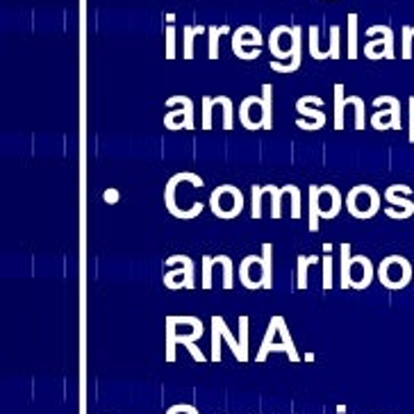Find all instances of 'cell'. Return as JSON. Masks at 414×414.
Instances as JSON below:
<instances>
[{
	"instance_id": "cell-1",
	"label": "cell",
	"mask_w": 414,
	"mask_h": 414,
	"mask_svg": "<svg viewBox=\"0 0 414 414\" xmlns=\"http://www.w3.org/2000/svg\"><path fill=\"white\" fill-rule=\"evenodd\" d=\"M382 196L378 189H373L371 184H355V187L344 196V207L349 210L353 219L367 221L373 219L380 212Z\"/></svg>"
},
{
	"instance_id": "cell-2",
	"label": "cell",
	"mask_w": 414,
	"mask_h": 414,
	"mask_svg": "<svg viewBox=\"0 0 414 414\" xmlns=\"http://www.w3.org/2000/svg\"><path fill=\"white\" fill-rule=\"evenodd\" d=\"M412 271H414V266L410 264L408 257L387 255L378 264V269H375V278H378V283L384 287V290L398 292V290H405V287L410 285Z\"/></svg>"
},
{
	"instance_id": "cell-3",
	"label": "cell",
	"mask_w": 414,
	"mask_h": 414,
	"mask_svg": "<svg viewBox=\"0 0 414 414\" xmlns=\"http://www.w3.org/2000/svg\"><path fill=\"white\" fill-rule=\"evenodd\" d=\"M246 207V196L235 184H219L210 194V210L217 219H237Z\"/></svg>"
},
{
	"instance_id": "cell-4",
	"label": "cell",
	"mask_w": 414,
	"mask_h": 414,
	"mask_svg": "<svg viewBox=\"0 0 414 414\" xmlns=\"http://www.w3.org/2000/svg\"><path fill=\"white\" fill-rule=\"evenodd\" d=\"M164 264L171 269L162 278L166 290H194V260L189 255H171Z\"/></svg>"
},
{
	"instance_id": "cell-5",
	"label": "cell",
	"mask_w": 414,
	"mask_h": 414,
	"mask_svg": "<svg viewBox=\"0 0 414 414\" xmlns=\"http://www.w3.org/2000/svg\"><path fill=\"white\" fill-rule=\"evenodd\" d=\"M373 116L371 125L373 130H401V100L396 96H378L373 98Z\"/></svg>"
},
{
	"instance_id": "cell-6",
	"label": "cell",
	"mask_w": 414,
	"mask_h": 414,
	"mask_svg": "<svg viewBox=\"0 0 414 414\" xmlns=\"http://www.w3.org/2000/svg\"><path fill=\"white\" fill-rule=\"evenodd\" d=\"M369 41L364 43V57L375 62V59H394V30L389 25H371L367 28Z\"/></svg>"
},
{
	"instance_id": "cell-7",
	"label": "cell",
	"mask_w": 414,
	"mask_h": 414,
	"mask_svg": "<svg viewBox=\"0 0 414 414\" xmlns=\"http://www.w3.org/2000/svg\"><path fill=\"white\" fill-rule=\"evenodd\" d=\"M168 112L164 116V128L166 130H194V100L187 96H171L166 98Z\"/></svg>"
},
{
	"instance_id": "cell-8",
	"label": "cell",
	"mask_w": 414,
	"mask_h": 414,
	"mask_svg": "<svg viewBox=\"0 0 414 414\" xmlns=\"http://www.w3.org/2000/svg\"><path fill=\"white\" fill-rule=\"evenodd\" d=\"M264 36L255 25H239L232 32V53L243 62H253L262 53Z\"/></svg>"
},
{
	"instance_id": "cell-9",
	"label": "cell",
	"mask_w": 414,
	"mask_h": 414,
	"mask_svg": "<svg viewBox=\"0 0 414 414\" xmlns=\"http://www.w3.org/2000/svg\"><path fill=\"white\" fill-rule=\"evenodd\" d=\"M323 98L321 96H303V98L296 100V112L301 114V118H296V125L301 130H321L325 125V114H323Z\"/></svg>"
},
{
	"instance_id": "cell-10",
	"label": "cell",
	"mask_w": 414,
	"mask_h": 414,
	"mask_svg": "<svg viewBox=\"0 0 414 414\" xmlns=\"http://www.w3.org/2000/svg\"><path fill=\"white\" fill-rule=\"evenodd\" d=\"M408 196H412V187L410 184H389L384 189L382 198L389 203V207H384V214L389 219H410L414 214V203Z\"/></svg>"
},
{
	"instance_id": "cell-11",
	"label": "cell",
	"mask_w": 414,
	"mask_h": 414,
	"mask_svg": "<svg viewBox=\"0 0 414 414\" xmlns=\"http://www.w3.org/2000/svg\"><path fill=\"white\" fill-rule=\"evenodd\" d=\"M239 283L246 290H264V260L262 255H246L237 269Z\"/></svg>"
},
{
	"instance_id": "cell-12",
	"label": "cell",
	"mask_w": 414,
	"mask_h": 414,
	"mask_svg": "<svg viewBox=\"0 0 414 414\" xmlns=\"http://www.w3.org/2000/svg\"><path fill=\"white\" fill-rule=\"evenodd\" d=\"M239 123L248 132L264 130V100L262 96H246L239 105Z\"/></svg>"
},
{
	"instance_id": "cell-13",
	"label": "cell",
	"mask_w": 414,
	"mask_h": 414,
	"mask_svg": "<svg viewBox=\"0 0 414 414\" xmlns=\"http://www.w3.org/2000/svg\"><path fill=\"white\" fill-rule=\"evenodd\" d=\"M196 342L198 339L194 335H189V332H175L173 325L166 321V362H175V346L177 344H182L196 362H207L205 353L198 349Z\"/></svg>"
},
{
	"instance_id": "cell-14",
	"label": "cell",
	"mask_w": 414,
	"mask_h": 414,
	"mask_svg": "<svg viewBox=\"0 0 414 414\" xmlns=\"http://www.w3.org/2000/svg\"><path fill=\"white\" fill-rule=\"evenodd\" d=\"M269 50L278 62H285L294 55V28L292 25H276L269 34Z\"/></svg>"
},
{
	"instance_id": "cell-15",
	"label": "cell",
	"mask_w": 414,
	"mask_h": 414,
	"mask_svg": "<svg viewBox=\"0 0 414 414\" xmlns=\"http://www.w3.org/2000/svg\"><path fill=\"white\" fill-rule=\"evenodd\" d=\"M319 207H321V219L330 221L335 219L344 207V196L339 194L335 184H321L319 187Z\"/></svg>"
},
{
	"instance_id": "cell-16",
	"label": "cell",
	"mask_w": 414,
	"mask_h": 414,
	"mask_svg": "<svg viewBox=\"0 0 414 414\" xmlns=\"http://www.w3.org/2000/svg\"><path fill=\"white\" fill-rule=\"evenodd\" d=\"M373 283V262L367 255H353L351 290H367Z\"/></svg>"
},
{
	"instance_id": "cell-17",
	"label": "cell",
	"mask_w": 414,
	"mask_h": 414,
	"mask_svg": "<svg viewBox=\"0 0 414 414\" xmlns=\"http://www.w3.org/2000/svg\"><path fill=\"white\" fill-rule=\"evenodd\" d=\"M294 28V55H292V62H287V64H283V62H271V69L276 71V73H294V71H298L301 69V64H303V30H301V25H292Z\"/></svg>"
},
{
	"instance_id": "cell-18",
	"label": "cell",
	"mask_w": 414,
	"mask_h": 414,
	"mask_svg": "<svg viewBox=\"0 0 414 414\" xmlns=\"http://www.w3.org/2000/svg\"><path fill=\"white\" fill-rule=\"evenodd\" d=\"M276 337H278V321L276 316H271L269 328H266V335L262 339V346L260 351H257V358H255L257 362H264L269 353H287V346L283 342H276Z\"/></svg>"
},
{
	"instance_id": "cell-19",
	"label": "cell",
	"mask_w": 414,
	"mask_h": 414,
	"mask_svg": "<svg viewBox=\"0 0 414 414\" xmlns=\"http://www.w3.org/2000/svg\"><path fill=\"white\" fill-rule=\"evenodd\" d=\"M351 266H353V250L351 243L339 246V287L351 290Z\"/></svg>"
},
{
	"instance_id": "cell-20",
	"label": "cell",
	"mask_w": 414,
	"mask_h": 414,
	"mask_svg": "<svg viewBox=\"0 0 414 414\" xmlns=\"http://www.w3.org/2000/svg\"><path fill=\"white\" fill-rule=\"evenodd\" d=\"M212 323L217 325V328H219V332H221V337H224L226 342H228V346H230V351L235 353L237 362H248V358H246V355L241 353V344H239V339H237V337L232 335V330L228 328V323H226V319H224V316H212Z\"/></svg>"
},
{
	"instance_id": "cell-21",
	"label": "cell",
	"mask_w": 414,
	"mask_h": 414,
	"mask_svg": "<svg viewBox=\"0 0 414 414\" xmlns=\"http://www.w3.org/2000/svg\"><path fill=\"white\" fill-rule=\"evenodd\" d=\"M332 91H335V130H344L346 128V107H349V100H346V94H344V85L337 83Z\"/></svg>"
},
{
	"instance_id": "cell-22",
	"label": "cell",
	"mask_w": 414,
	"mask_h": 414,
	"mask_svg": "<svg viewBox=\"0 0 414 414\" xmlns=\"http://www.w3.org/2000/svg\"><path fill=\"white\" fill-rule=\"evenodd\" d=\"M224 34H230V25H210L207 30V55L212 62L219 59V39Z\"/></svg>"
},
{
	"instance_id": "cell-23",
	"label": "cell",
	"mask_w": 414,
	"mask_h": 414,
	"mask_svg": "<svg viewBox=\"0 0 414 414\" xmlns=\"http://www.w3.org/2000/svg\"><path fill=\"white\" fill-rule=\"evenodd\" d=\"M309 232H319V219H321V207H319V184H309Z\"/></svg>"
},
{
	"instance_id": "cell-24",
	"label": "cell",
	"mask_w": 414,
	"mask_h": 414,
	"mask_svg": "<svg viewBox=\"0 0 414 414\" xmlns=\"http://www.w3.org/2000/svg\"><path fill=\"white\" fill-rule=\"evenodd\" d=\"M276 321H278V339L287 346V358H290L292 362H301V355L292 342V335H290V328H287L285 316H276Z\"/></svg>"
},
{
	"instance_id": "cell-25",
	"label": "cell",
	"mask_w": 414,
	"mask_h": 414,
	"mask_svg": "<svg viewBox=\"0 0 414 414\" xmlns=\"http://www.w3.org/2000/svg\"><path fill=\"white\" fill-rule=\"evenodd\" d=\"M309 264H319V255H298V260H296V287L298 290H307V269Z\"/></svg>"
},
{
	"instance_id": "cell-26",
	"label": "cell",
	"mask_w": 414,
	"mask_h": 414,
	"mask_svg": "<svg viewBox=\"0 0 414 414\" xmlns=\"http://www.w3.org/2000/svg\"><path fill=\"white\" fill-rule=\"evenodd\" d=\"M207 32V28L205 25H187L184 28V41H182V46H184V50H182V57L187 59H194V39L198 34H205Z\"/></svg>"
},
{
	"instance_id": "cell-27",
	"label": "cell",
	"mask_w": 414,
	"mask_h": 414,
	"mask_svg": "<svg viewBox=\"0 0 414 414\" xmlns=\"http://www.w3.org/2000/svg\"><path fill=\"white\" fill-rule=\"evenodd\" d=\"M264 194L271 196V219L278 221L283 217V196H285V189L283 187H276V184H264Z\"/></svg>"
},
{
	"instance_id": "cell-28",
	"label": "cell",
	"mask_w": 414,
	"mask_h": 414,
	"mask_svg": "<svg viewBox=\"0 0 414 414\" xmlns=\"http://www.w3.org/2000/svg\"><path fill=\"white\" fill-rule=\"evenodd\" d=\"M349 41H346V46H349V50H346V57L349 59H358V14L351 12L349 14Z\"/></svg>"
},
{
	"instance_id": "cell-29",
	"label": "cell",
	"mask_w": 414,
	"mask_h": 414,
	"mask_svg": "<svg viewBox=\"0 0 414 414\" xmlns=\"http://www.w3.org/2000/svg\"><path fill=\"white\" fill-rule=\"evenodd\" d=\"M262 100H264V130L273 128V85H262Z\"/></svg>"
},
{
	"instance_id": "cell-30",
	"label": "cell",
	"mask_w": 414,
	"mask_h": 414,
	"mask_svg": "<svg viewBox=\"0 0 414 414\" xmlns=\"http://www.w3.org/2000/svg\"><path fill=\"white\" fill-rule=\"evenodd\" d=\"M321 264H323V271H321V280H323V290L330 292L332 287H335V257H332V253H325L321 257Z\"/></svg>"
},
{
	"instance_id": "cell-31",
	"label": "cell",
	"mask_w": 414,
	"mask_h": 414,
	"mask_svg": "<svg viewBox=\"0 0 414 414\" xmlns=\"http://www.w3.org/2000/svg\"><path fill=\"white\" fill-rule=\"evenodd\" d=\"M262 260H264V290L273 287V246L271 243H262Z\"/></svg>"
},
{
	"instance_id": "cell-32",
	"label": "cell",
	"mask_w": 414,
	"mask_h": 414,
	"mask_svg": "<svg viewBox=\"0 0 414 414\" xmlns=\"http://www.w3.org/2000/svg\"><path fill=\"white\" fill-rule=\"evenodd\" d=\"M214 262L221 266V273H224V290L230 292L235 287V278H232V260L230 255H214Z\"/></svg>"
},
{
	"instance_id": "cell-33",
	"label": "cell",
	"mask_w": 414,
	"mask_h": 414,
	"mask_svg": "<svg viewBox=\"0 0 414 414\" xmlns=\"http://www.w3.org/2000/svg\"><path fill=\"white\" fill-rule=\"evenodd\" d=\"M349 105L355 109V130H364L367 128V116H364V100L360 96H349Z\"/></svg>"
},
{
	"instance_id": "cell-34",
	"label": "cell",
	"mask_w": 414,
	"mask_h": 414,
	"mask_svg": "<svg viewBox=\"0 0 414 414\" xmlns=\"http://www.w3.org/2000/svg\"><path fill=\"white\" fill-rule=\"evenodd\" d=\"M262 198H264V187L262 184H253V187H250V205H253L250 217L255 221L262 219Z\"/></svg>"
},
{
	"instance_id": "cell-35",
	"label": "cell",
	"mask_w": 414,
	"mask_h": 414,
	"mask_svg": "<svg viewBox=\"0 0 414 414\" xmlns=\"http://www.w3.org/2000/svg\"><path fill=\"white\" fill-rule=\"evenodd\" d=\"M285 194H290V198H292V219L294 221H298L301 219V203H303V196H301V189L296 187V184H285Z\"/></svg>"
},
{
	"instance_id": "cell-36",
	"label": "cell",
	"mask_w": 414,
	"mask_h": 414,
	"mask_svg": "<svg viewBox=\"0 0 414 414\" xmlns=\"http://www.w3.org/2000/svg\"><path fill=\"white\" fill-rule=\"evenodd\" d=\"M212 112H214V98L212 96H205L201 102V128L203 130H212Z\"/></svg>"
},
{
	"instance_id": "cell-37",
	"label": "cell",
	"mask_w": 414,
	"mask_h": 414,
	"mask_svg": "<svg viewBox=\"0 0 414 414\" xmlns=\"http://www.w3.org/2000/svg\"><path fill=\"white\" fill-rule=\"evenodd\" d=\"M339 36H342V30H339V25H330V46H328V53H330L332 62H337V59L342 57V50H339L342 41H339Z\"/></svg>"
},
{
	"instance_id": "cell-38",
	"label": "cell",
	"mask_w": 414,
	"mask_h": 414,
	"mask_svg": "<svg viewBox=\"0 0 414 414\" xmlns=\"http://www.w3.org/2000/svg\"><path fill=\"white\" fill-rule=\"evenodd\" d=\"M221 105H224V130L230 132L235 128V109H232V100L228 96H221Z\"/></svg>"
},
{
	"instance_id": "cell-39",
	"label": "cell",
	"mask_w": 414,
	"mask_h": 414,
	"mask_svg": "<svg viewBox=\"0 0 414 414\" xmlns=\"http://www.w3.org/2000/svg\"><path fill=\"white\" fill-rule=\"evenodd\" d=\"M212 273H214V257L203 255V273H201L203 290H212Z\"/></svg>"
},
{
	"instance_id": "cell-40",
	"label": "cell",
	"mask_w": 414,
	"mask_h": 414,
	"mask_svg": "<svg viewBox=\"0 0 414 414\" xmlns=\"http://www.w3.org/2000/svg\"><path fill=\"white\" fill-rule=\"evenodd\" d=\"M412 39H414V25H403V59H412Z\"/></svg>"
},
{
	"instance_id": "cell-41",
	"label": "cell",
	"mask_w": 414,
	"mask_h": 414,
	"mask_svg": "<svg viewBox=\"0 0 414 414\" xmlns=\"http://www.w3.org/2000/svg\"><path fill=\"white\" fill-rule=\"evenodd\" d=\"M239 344H241V353L248 358V316L246 314L239 316Z\"/></svg>"
},
{
	"instance_id": "cell-42",
	"label": "cell",
	"mask_w": 414,
	"mask_h": 414,
	"mask_svg": "<svg viewBox=\"0 0 414 414\" xmlns=\"http://www.w3.org/2000/svg\"><path fill=\"white\" fill-rule=\"evenodd\" d=\"M212 328V362H221V332H219V328L217 325H210Z\"/></svg>"
},
{
	"instance_id": "cell-43",
	"label": "cell",
	"mask_w": 414,
	"mask_h": 414,
	"mask_svg": "<svg viewBox=\"0 0 414 414\" xmlns=\"http://www.w3.org/2000/svg\"><path fill=\"white\" fill-rule=\"evenodd\" d=\"M166 59H175V25H166Z\"/></svg>"
},
{
	"instance_id": "cell-44",
	"label": "cell",
	"mask_w": 414,
	"mask_h": 414,
	"mask_svg": "<svg viewBox=\"0 0 414 414\" xmlns=\"http://www.w3.org/2000/svg\"><path fill=\"white\" fill-rule=\"evenodd\" d=\"M102 201H105L107 205H114V203H118V201H121V191L114 189V187L105 189V194H102Z\"/></svg>"
},
{
	"instance_id": "cell-45",
	"label": "cell",
	"mask_w": 414,
	"mask_h": 414,
	"mask_svg": "<svg viewBox=\"0 0 414 414\" xmlns=\"http://www.w3.org/2000/svg\"><path fill=\"white\" fill-rule=\"evenodd\" d=\"M410 144H414V96H410V132H408Z\"/></svg>"
},
{
	"instance_id": "cell-46",
	"label": "cell",
	"mask_w": 414,
	"mask_h": 414,
	"mask_svg": "<svg viewBox=\"0 0 414 414\" xmlns=\"http://www.w3.org/2000/svg\"><path fill=\"white\" fill-rule=\"evenodd\" d=\"M166 23H168V25H173V23H175V14H171V12L166 14Z\"/></svg>"
},
{
	"instance_id": "cell-47",
	"label": "cell",
	"mask_w": 414,
	"mask_h": 414,
	"mask_svg": "<svg viewBox=\"0 0 414 414\" xmlns=\"http://www.w3.org/2000/svg\"><path fill=\"white\" fill-rule=\"evenodd\" d=\"M323 253H332V243H323Z\"/></svg>"
},
{
	"instance_id": "cell-48",
	"label": "cell",
	"mask_w": 414,
	"mask_h": 414,
	"mask_svg": "<svg viewBox=\"0 0 414 414\" xmlns=\"http://www.w3.org/2000/svg\"><path fill=\"white\" fill-rule=\"evenodd\" d=\"M305 362H314V353H305Z\"/></svg>"
},
{
	"instance_id": "cell-49",
	"label": "cell",
	"mask_w": 414,
	"mask_h": 414,
	"mask_svg": "<svg viewBox=\"0 0 414 414\" xmlns=\"http://www.w3.org/2000/svg\"><path fill=\"white\" fill-rule=\"evenodd\" d=\"M337 414H346V405H337Z\"/></svg>"
},
{
	"instance_id": "cell-50",
	"label": "cell",
	"mask_w": 414,
	"mask_h": 414,
	"mask_svg": "<svg viewBox=\"0 0 414 414\" xmlns=\"http://www.w3.org/2000/svg\"><path fill=\"white\" fill-rule=\"evenodd\" d=\"M166 414H175V412H173L171 408H168V410H166Z\"/></svg>"
}]
</instances>
